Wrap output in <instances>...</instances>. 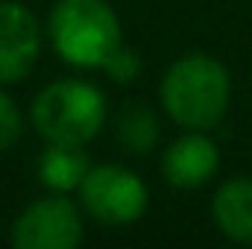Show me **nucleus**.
Wrapping results in <instances>:
<instances>
[{"label": "nucleus", "mask_w": 252, "mask_h": 249, "mask_svg": "<svg viewBox=\"0 0 252 249\" xmlns=\"http://www.w3.org/2000/svg\"><path fill=\"white\" fill-rule=\"evenodd\" d=\"M220 167V150L202 129H185L161 156V176L176 190H196L208 185Z\"/></svg>", "instance_id": "obj_7"}, {"label": "nucleus", "mask_w": 252, "mask_h": 249, "mask_svg": "<svg viewBox=\"0 0 252 249\" xmlns=\"http://www.w3.org/2000/svg\"><path fill=\"white\" fill-rule=\"evenodd\" d=\"M30 118L47 144L85 147L106 126L109 106L97 85L85 79H56L35 94Z\"/></svg>", "instance_id": "obj_3"}, {"label": "nucleus", "mask_w": 252, "mask_h": 249, "mask_svg": "<svg viewBox=\"0 0 252 249\" xmlns=\"http://www.w3.org/2000/svg\"><path fill=\"white\" fill-rule=\"evenodd\" d=\"M118 141L126 153L132 156H147L150 150H156L158 144V118L147 103H126L118 112Z\"/></svg>", "instance_id": "obj_10"}, {"label": "nucleus", "mask_w": 252, "mask_h": 249, "mask_svg": "<svg viewBox=\"0 0 252 249\" xmlns=\"http://www.w3.org/2000/svg\"><path fill=\"white\" fill-rule=\"evenodd\" d=\"M211 220L220 235L235 244H252V179L235 176L214 190Z\"/></svg>", "instance_id": "obj_8"}, {"label": "nucleus", "mask_w": 252, "mask_h": 249, "mask_svg": "<svg viewBox=\"0 0 252 249\" xmlns=\"http://www.w3.org/2000/svg\"><path fill=\"white\" fill-rule=\"evenodd\" d=\"M47 38L64 64L100 70L124 44V27L106 0H56L47 18Z\"/></svg>", "instance_id": "obj_2"}, {"label": "nucleus", "mask_w": 252, "mask_h": 249, "mask_svg": "<svg viewBox=\"0 0 252 249\" xmlns=\"http://www.w3.org/2000/svg\"><path fill=\"white\" fill-rule=\"evenodd\" d=\"M91 161L79 144H47L38 156V179L53 193H70L85 179Z\"/></svg>", "instance_id": "obj_9"}, {"label": "nucleus", "mask_w": 252, "mask_h": 249, "mask_svg": "<svg viewBox=\"0 0 252 249\" xmlns=\"http://www.w3.org/2000/svg\"><path fill=\"white\" fill-rule=\"evenodd\" d=\"M100 70H106L109 79H115V82H121V85H129V82L141 73V56H138L135 50H129L126 44H121V47L106 59V64H103Z\"/></svg>", "instance_id": "obj_12"}, {"label": "nucleus", "mask_w": 252, "mask_h": 249, "mask_svg": "<svg viewBox=\"0 0 252 249\" xmlns=\"http://www.w3.org/2000/svg\"><path fill=\"white\" fill-rule=\"evenodd\" d=\"M76 190L79 208L100 226H129L141 220L150 205V190L144 179L124 164L88 167Z\"/></svg>", "instance_id": "obj_4"}, {"label": "nucleus", "mask_w": 252, "mask_h": 249, "mask_svg": "<svg viewBox=\"0 0 252 249\" xmlns=\"http://www.w3.org/2000/svg\"><path fill=\"white\" fill-rule=\"evenodd\" d=\"M161 109L182 129H214L232 103V76L226 64L208 53L179 56L167 67L161 88Z\"/></svg>", "instance_id": "obj_1"}, {"label": "nucleus", "mask_w": 252, "mask_h": 249, "mask_svg": "<svg viewBox=\"0 0 252 249\" xmlns=\"http://www.w3.org/2000/svg\"><path fill=\"white\" fill-rule=\"evenodd\" d=\"M82 211L64 193L30 202L12 223V247L73 249L82 244Z\"/></svg>", "instance_id": "obj_5"}, {"label": "nucleus", "mask_w": 252, "mask_h": 249, "mask_svg": "<svg viewBox=\"0 0 252 249\" xmlns=\"http://www.w3.org/2000/svg\"><path fill=\"white\" fill-rule=\"evenodd\" d=\"M24 135V118H21V109L18 103L0 88V150H9L21 141Z\"/></svg>", "instance_id": "obj_11"}, {"label": "nucleus", "mask_w": 252, "mask_h": 249, "mask_svg": "<svg viewBox=\"0 0 252 249\" xmlns=\"http://www.w3.org/2000/svg\"><path fill=\"white\" fill-rule=\"evenodd\" d=\"M41 56V24L18 0H0V85L24 79Z\"/></svg>", "instance_id": "obj_6"}]
</instances>
